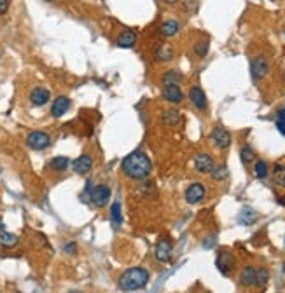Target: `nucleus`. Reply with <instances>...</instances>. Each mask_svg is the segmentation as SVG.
I'll return each mask as SVG.
<instances>
[{"mask_svg":"<svg viewBox=\"0 0 285 293\" xmlns=\"http://www.w3.org/2000/svg\"><path fill=\"white\" fill-rule=\"evenodd\" d=\"M121 169L130 180L135 181H145L149 180L151 173H153V161L142 150H135V152L128 154L121 162Z\"/></svg>","mask_w":285,"mask_h":293,"instance_id":"1","label":"nucleus"},{"mask_svg":"<svg viewBox=\"0 0 285 293\" xmlns=\"http://www.w3.org/2000/svg\"><path fill=\"white\" fill-rule=\"evenodd\" d=\"M151 279V274H149L147 269L144 267H131L126 272H123V276L119 277L117 281V286H119L121 292H137V290H142Z\"/></svg>","mask_w":285,"mask_h":293,"instance_id":"2","label":"nucleus"},{"mask_svg":"<svg viewBox=\"0 0 285 293\" xmlns=\"http://www.w3.org/2000/svg\"><path fill=\"white\" fill-rule=\"evenodd\" d=\"M110 196H112V190L105 183L95 185V187L89 190V201L97 206V208H105L107 203L110 201Z\"/></svg>","mask_w":285,"mask_h":293,"instance_id":"3","label":"nucleus"},{"mask_svg":"<svg viewBox=\"0 0 285 293\" xmlns=\"http://www.w3.org/2000/svg\"><path fill=\"white\" fill-rule=\"evenodd\" d=\"M269 72V58L264 54H259V56L252 58L250 61V75H252L254 81H261L268 75Z\"/></svg>","mask_w":285,"mask_h":293,"instance_id":"4","label":"nucleus"},{"mask_svg":"<svg viewBox=\"0 0 285 293\" xmlns=\"http://www.w3.org/2000/svg\"><path fill=\"white\" fill-rule=\"evenodd\" d=\"M26 145L32 150H46L51 145V136L44 131H32L26 136Z\"/></svg>","mask_w":285,"mask_h":293,"instance_id":"5","label":"nucleus"},{"mask_svg":"<svg viewBox=\"0 0 285 293\" xmlns=\"http://www.w3.org/2000/svg\"><path fill=\"white\" fill-rule=\"evenodd\" d=\"M210 138H212V143L221 150L228 149L231 145V133L226 128H222V126H215L212 129V133H210Z\"/></svg>","mask_w":285,"mask_h":293,"instance_id":"6","label":"nucleus"},{"mask_svg":"<svg viewBox=\"0 0 285 293\" xmlns=\"http://www.w3.org/2000/svg\"><path fill=\"white\" fill-rule=\"evenodd\" d=\"M205 196H207L205 185L200 183V181H194V183H191L185 189V201L189 204H198V203H201L205 199Z\"/></svg>","mask_w":285,"mask_h":293,"instance_id":"7","label":"nucleus"},{"mask_svg":"<svg viewBox=\"0 0 285 293\" xmlns=\"http://www.w3.org/2000/svg\"><path fill=\"white\" fill-rule=\"evenodd\" d=\"M189 100L194 105V109L198 110H207L208 109V100H207L205 91L200 88V86H193L189 89Z\"/></svg>","mask_w":285,"mask_h":293,"instance_id":"8","label":"nucleus"},{"mask_svg":"<svg viewBox=\"0 0 285 293\" xmlns=\"http://www.w3.org/2000/svg\"><path fill=\"white\" fill-rule=\"evenodd\" d=\"M194 168L198 173H203V175H208L212 173V169L215 168V162H213V157L210 154L201 152L194 157Z\"/></svg>","mask_w":285,"mask_h":293,"instance_id":"9","label":"nucleus"},{"mask_svg":"<svg viewBox=\"0 0 285 293\" xmlns=\"http://www.w3.org/2000/svg\"><path fill=\"white\" fill-rule=\"evenodd\" d=\"M215 265H217V269L221 270L224 276H228V274L231 272V269L234 267L233 255H231L229 251H226V249L219 251V255H217V260H215Z\"/></svg>","mask_w":285,"mask_h":293,"instance_id":"10","label":"nucleus"},{"mask_svg":"<svg viewBox=\"0 0 285 293\" xmlns=\"http://www.w3.org/2000/svg\"><path fill=\"white\" fill-rule=\"evenodd\" d=\"M172 251H173V245L168 239H161L159 243L154 248V257L159 262H168L172 258Z\"/></svg>","mask_w":285,"mask_h":293,"instance_id":"11","label":"nucleus"},{"mask_svg":"<svg viewBox=\"0 0 285 293\" xmlns=\"http://www.w3.org/2000/svg\"><path fill=\"white\" fill-rule=\"evenodd\" d=\"M91 168H93V157L89 154H82V156H79L72 162V169L77 175H86V173L91 171Z\"/></svg>","mask_w":285,"mask_h":293,"instance_id":"12","label":"nucleus"},{"mask_svg":"<svg viewBox=\"0 0 285 293\" xmlns=\"http://www.w3.org/2000/svg\"><path fill=\"white\" fill-rule=\"evenodd\" d=\"M70 103H72V101H70V98L58 96L51 105V115L56 117V119H58V117H61V115H65V113L70 110Z\"/></svg>","mask_w":285,"mask_h":293,"instance_id":"13","label":"nucleus"},{"mask_svg":"<svg viewBox=\"0 0 285 293\" xmlns=\"http://www.w3.org/2000/svg\"><path fill=\"white\" fill-rule=\"evenodd\" d=\"M49 98H51V92L46 88H33L32 92H30V103L33 107H42V105L48 103Z\"/></svg>","mask_w":285,"mask_h":293,"instance_id":"14","label":"nucleus"},{"mask_svg":"<svg viewBox=\"0 0 285 293\" xmlns=\"http://www.w3.org/2000/svg\"><path fill=\"white\" fill-rule=\"evenodd\" d=\"M163 98L170 103H181L184 100V92H182L181 86H166L163 89Z\"/></svg>","mask_w":285,"mask_h":293,"instance_id":"15","label":"nucleus"},{"mask_svg":"<svg viewBox=\"0 0 285 293\" xmlns=\"http://www.w3.org/2000/svg\"><path fill=\"white\" fill-rule=\"evenodd\" d=\"M135 44H137V32H133V30H125L117 37V45L121 49H130Z\"/></svg>","mask_w":285,"mask_h":293,"instance_id":"16","label":"nucleus"},{"mask_svg":"<svg viewBox=\"0 0 285 293\" xmlns=\"http://www.w3.org/2000/svg\"><path fill=\"white\" fill-rule=\"evenodd\" d=\"M181 121H182L181 112L175 110V109H168V110H165V112L161 113V122H163L165 126H170V128L177 126Z\"/></svg>","mask_w":285,"mask_h":293,"instance_id":"17","label":"nucleus"},{"mask_svg":"<svg viewBox=\"0 0 285 293\" xmlns=\"http://www.w3.org/2000/svg\"><path fill=\"white\" fill-rule=\"evenodd\" d=\"M179 30H181V24H179L177 20H166L165 23L159 26V33L163 37H166V39L175 37L179 33Z\"/></svg>","mask_w":285,"mask_h":293,"instance_id":"18","label":"nucleus"},{"mask_svg":"<svg viewBox=\"0 0 285 293\" xmlns=\"http://www.w3.org/2000/svg\"><path fill=\"white\" fill-rule=\"evenodd\" d=\"M184 81V75H182L179 70H168V72L163 73V77H161V82H163V86H179L181 82Z\"/></svg>","mask_w":285,"mask_h":293,"instance_id":"19","label":"nucleus"},{"mask_svg":"<svg viewBox=\"0 0 285 293\" xmlns=\"http://www.w3.org/2000/svg\"><path fill=\"white\" fill-rule=\"evenodd\" d=\"M240 283L243 286H254L256 285V269L252 265H247L243 267L240 272Z\"/></svg>","mask_w":285,"mask_h":293,"instance_id":"20","label":"nucleus"},{"mask_svg":"<svg viewBox=\"0 0 285 293\" xmlns=\"http://www.w3.org/2000/svg\"><path fill=\"white\" fill-rule=\"evenodd\" d=\"M254 222H257V211L252 208H243L240 211V215H238V224L241 225H252Z\"/></svg>","mask_w":285,"mask_h":293,"instance_id":"21","label":"nucleus"},{"mask_svg":"<svg viewBox=\"0 0 285 293\" xmlns=\"http://www.w3.org/2000/svg\"><path fill=\"white\" fill-rule=\"evenodd\" d=\"M18 243H20V237L16 234L5 232L4 229L0 230V246H4V248H16Z\"/></svg>","mask_w":285,"mask_h":293,"instance_id":"22","label":"nucleus"},{"mask_svg":"<svg viewBox=\"0 0 285 293\" xmlns=\"http://www.w3.org/2000/svg\"><path fill=\"white\" fill-rule=\"evenodd\" d=\"M70 166V159L65 156H58V157H52L51 161H49L48 168L52 169V171H65V169Z\"/></svg>","mask_w":285,"mask_h":293,"instance_id":"23","label":"nucleus"},{"mask_svg":"<svg viewBox=\"0 0 285 293\" xmlns=\"http://www.w3.org/2000/svg\"><path fill=\"white\" fill-rule=\"evenodd\" d=\"M154 58H156V61H159V63H166V61L173 60V49L170 47V45H161V47H157L156 52H154Z\"/></svg>","mask_w":285,"mask_h":293,"instance_id":"24","label":"nucleus"},{"mask_svg":"<svg viewBox=\"0 0 285 293\" xmlns=\"http://www.w3.org/2000/svg\"><path fill=\"white\" fill-rule=\"evenodd\" d=\"M273 181L275 185H278V187H285V166L282 164H275L273 168Z\"/></svg>","mask_w":285,"mask_h":293,"instance_id":"25","label":"nucleus"},{"mask_svg":"<svg viewBox=\"0 0 285 293\" xmlns=\"http://www.w3.org/2000/svg\"><path fill=\"white\" fill-rule=\"evenodd\" d=\"M110 220H112L114 225H121L123 224V211H121V203L116 201L110 206Z\"/></svg>","mask_w":285,"mask_h":293,"instance_id":"26","label":"nucleus"},{"mask_svg":"<svg viewBox=\"0 0 285 293\" xmlns=\"http://www.w3.org/2000/svg\"><path fill=\"white\" fill-rule=\"evenodd\" d=\"M240 157L243 164H250L252 161H256V152H254V149L250 145H243L240 150Z\"/></svg>","mask_w":285,"mask_h":293,"instance_id":"27","label":"nucleus"},{"mask_svg":"<svg viewBox=\"0 0 285 293\" xmlns=\"http://www.w3.org/2000/svg\"><path fill=\"white\" fill-rule=\"evenodd\" d=\"M269 281V270L264 269V267H261V269H256V285L259 286V288H262V286H266Z\"/></svg>","mask_w":285,"mask_h":293,"instance_id":"28","label":"nucleus"},{"mask_svg":"<svg viewBox=\"0 0 285 293\" xmlns=\"http://www.w3.org/2000/svg\"><path fill=\"white\" fill-rule=\"evenodd\" d=\"M210 175H212V180H215V181H224L226 178L229 177V169L226 168L224 164H222V166H217V168L212 169V173H210Z\"/></svg>","mask_w":285,"mask_h":293,"instance_id":"29","label":"nucleus"},{"mask_svg":"<svg viewBox=\"0 0 285 293\" xmlns=\"http://www.w3.org/2000/svg\"><path fill=\"white\" fill-rule=\"evenodd\" d=\"M208 47H210L208 41L196 42V44H194V54H196V56H200V58H205L207 52H208Z\"/></svg>","mask_w":285,"mask_h":293,"instance_id":"30","label":"nucleus"},{"mask_svg":"<svg viewBox=\"0 0 285 293\" xmlns=\"http://www.w3.org/2000/svg\"><path fill=\"white\" fill-rule=\"evenodd\" d=\"M254 169H256V177L257 178H266V177H268V164H266L264 161H256Z\"/></svg>","mask_w":285,"mask_h":293,"instance_id":"31","label":"nucleus"},{"mask_svg":"<svg viewBox=\"0 0 285 293\" xmlns=\"http://www.w3.org/2000/svg\"><path fill=\"white\" fill-rule=\"evenodd\" d=\"M63 251L67 253V255H76V251H77V243H74V241L67 243V245L63 246Z\"/></svg>","mask_w":285,"mask_h":293,"instance_id":"32","label":"nucleus"},{"mask_svg":"<svg viewBox=\"0 0 285 293\" xmlns=\"http://www.w3.org/2000/svg\"><path fill=\"white\" fill-rule=\"evenodd\" d=\"M142 192H144L145 196H149V192L153 194V196H156V187H154V183H145L144 187H142Z\"/></svg>","mask_w":285,"mask_h":293,"instance_id":"33","label":"nucleus"},{"mask_svg":"<svg viewBox=\"0 0 285 293\" xmlns=\"http://www.w3.org/2000/svg\"><path fill=\"white\" fill-rule=\"evenodd\" d=\"M7 7H9V0H0V16L7 12Z\"/></svg>","mask_w":285,"mask_h":293,"instance_id":"34","label":"nucleus"},{"mask_svg":"<svg viewBox=\"0 0 285 293\" xmlns=\"http://www.w3.org/2000/svg\"><path fill=\"white\" fill-rule=\"evenodd\" d=\"M277 128H278V131L282 133L285 136V122H282V121H277Z\"/></svg>","mask_w":285,"mask_h":293,"instance_id":"35","label":"nucleus"},{"mask_svg":"<svg viewBox=\"0 0 285 293\" xmlns=\"http://www.w3.org/2000/svg\"><path fill=\"white\" fill-rule=\"evenodd\" d=\"M278 121H282V122H285V107L284 109L278 112Z\"/></svg>","mask_w":285,"mask_h":293,"instance_id":"36","label":"nucleus"},{"mask_svg":"<svg viewBox=\"0 0 285 293\" xmlns=\"http://www.w3.org/2000/svg\"><path fill=\"white\" fill-rule=\"evenodd\" d=\"M278 201H280L282 206H285V197H282V199H278Z\"/></svg>","mask_w":285,"mask_h":293,"instance_id":"37","label":"nucleus"},{"mask_svg":"<svg viewBox=\"0 0 285 293\" xmlns=\"http://www.w3.org/2000/svg\"><path fill=\"white\" fill-rule=\"evenodd\" d=\"M168 4H175V2H179V0H166Z\"/></svg>","mask_w":285,"mask_h":293,"instance_id":"38","label":"nucleus"},{"mask_svg":"<svg viewBox=\"0 0 285 293\" xmlns=\"http://www.w3.org/2000/svg\"><path fill=\"white\" fill-rule=\"evenodd\" d=\"M46 2H54V0H46Z\"/></svg>","mask_w":285,"mask_h":293,"instance_id":"39","label":"nucleus"},{"mask_svg":"<svg viewBox=\"0 0 285 293\" xmlns=\"http://www.w3.org/2000/svg\"><path fill=\"white\" fill-rule=\"evenodd\" d=\"M284 270H285V265H284Z\"/></svg>","mask_w":285,"mask_h":293,"instance_id":"40","label":"nucleus"},{"mask_svg":"<svg viewBox=\"0 0 285 293\" xmlns=\"http://www.w3.org/2000/svg\"><path fill=\"white\" fill-rule=\"evenodd\" d=\"M0 56H2V54H0Z\"/></svg>","mask_w":285,"mask_h":293,"instance_id":"41","label":"nucleus"}]
</instances>
